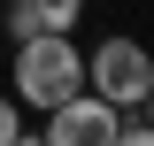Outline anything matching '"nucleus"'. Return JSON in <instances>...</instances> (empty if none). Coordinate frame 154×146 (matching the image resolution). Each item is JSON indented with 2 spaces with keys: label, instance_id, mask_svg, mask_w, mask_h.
Masks as SVG:
<instances>
[{
  "label": "nucleus",
  "instance_id": "f257e3e1",
  "mask_svg": "<svg viewBox=\"0 0 154 146\" xmlns=\"http://www.w3.org/2000/svg\"><path fill=\"white\" fill-rule=\"evenodd\" d=\"M8 92H16V108H62L69 92H85V46L77 31L62 38H16V54H8Z\"/></svg>",
  "mask_w": 154,
  "mask_h": 146
},
{
  "label": "nucleus",
  "instance_id": "f03ea898",
  "mask_svg": "<svg viewBox=\"0 0 154 146\" xmlns=\"http://www.w3.org/2000/svg\"><path fill=\"white\" fill-rule=\"evenodd\" d=\"M146 85H154V54H146V38L108 31L93 54H85V92H100L108 108H123V115H131L139 100H146Z\"/></svg>",
  "mask_w": 154,
  "mask_h": 146
},
{
  "label": "nucleus",
  "instance_id": "7ed1b4c3",
  "mask_svg": "<svg viewBox=\"0 0 154 146\" xmlns=\"http://www.w3.org/2000/svg\"><path fill=\"white\" fill-rule=\"evenodd\" d=\"M116 123H123V108H108L100 92H69L62 108H46V131L38 138L46 146H108Z\"/></svg>",
  "mask_w": 154,
  "mask_h": 146
},
{
  "label": "nucleus",
  "instance_id": "20e7f679",
  "mask_svg": "<svg viewBox=\"0 0 154 146\" xmlns=\"http://www.w3.org/2000/svg\"><path fill=\"white\" fill-rule=\"evenodd\" d=\"M85 23V0H16L8 8V38H62Z\"/></svg>",
  "mask_w": 154,
  "mask_h": 146
},
{
  "label": "nucleus",
  "instance_id": "39448f33",
  "mask_svg": "<svg viewBox=\"0 0 154 146\" xmlns=\"http://www.w3.org/2000/svg\"><path fill=\"white\" fill-rule=\"evenodd\" d=\"M108 146H154V123H131V115H123V123H116V138Z\"/></svg>",
  "mask_w": 154,
  "mask_h": 146
},
{
  "label": "nucleus",
  "instance_id": "423d86ee",
  "mask_svg": "<svg viewBox=\"0 0 154 146\" xmlns=\"http://www.w3.org/2000/svg\"><path fill=\"white\" fill-rule=\"evenodd\" d=\"M16 131H23V108H16V92H0V146L16 138Z\"/></svg>",
  "mask_w": 154,
  "mask_h": 146
},
{
  "label": "nucleus",
  "instance_id": "0eeeda50",
  "mask_svg": "<svg viewBox=\"0 0 154 146\" xmlns=\"http://www.w3.org/2000/svg\"><path fill=\"white\" fill-rule=\"evenodd\" d=\"M139 115H146V123H154V85H146V100H139Z\"/></svg>",
  "mask_w": 154,
  "mask_h": 146
}]
</instances>
